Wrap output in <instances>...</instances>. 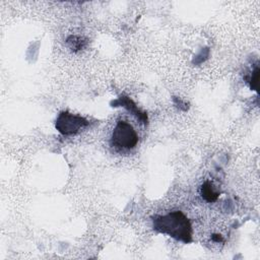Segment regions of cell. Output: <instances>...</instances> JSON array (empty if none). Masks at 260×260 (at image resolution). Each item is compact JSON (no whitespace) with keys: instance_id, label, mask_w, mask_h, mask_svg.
Returning a JSON list of instances; mask_svg holds the SVG:
<instances>
[{"instance_id":"5","label":"cell","mask_w":260,"mask_h":260,"mask_svg":"<svg viewBox=\"0 0 260 260\" xmlns=\"http://www.w3.org/2000/svg\"><path fill=\"white\" fill-rule=\"evenodd\" d=\"M201 197L208 202H214L219 198L220 193L215 190L213 184L210 181H205L200 187Z\"/></svg>"},{"instance_id":"4","label":"cell","mask_w":260,"mask_h":260,"mask_svg":"<svg viewBox=\"0 0 260 260\" xmlns=\"http://www.w3.org/2000/svg\"><path fill=\"white\" fill-rule=\"evenodd\" d=\"M119 102H120V104L126 108V109L129 111V112H131L133 113L140 121H142L143 123H147V116H146V113L145 112H142L140 111L137 106L133 103L132 100H130L129 98L127 97H121L120 99H119Z\"/></svg>"},{"instance_id":"8","label":"cell","mask_w":260,"mask_h":260,"mask_svg":"<svg viewBox=\"0 0 260 260\" xmlns=\"http://www.w3.org/2000/svg\"><path fill=\"white\" fill-rule=\"evenodd\" d=\"M212 240L215 242H223V238L221 235H213L212 236Z\"/></svg>"},{"instance_id":"3","label":"cell","mask_w":260,"mask_h":260,"mask_svg":"<svg viewBox=\"0 0 260 260\" xmlns=\"http://www.w3.org/2000/svg\"><path fill=\"white\" fill-rule=\"evenodd\" d=\"M89 125L85 118L69 112H61L55 121V127L62 135L68 136L79 133L81 130Z\"/></svg>"},{"instance_id":"7","label":"cell","mask_w":260,"mask_h":260,"mask_svg":"<svg viewBox=\"0 0 260 260\" xmlns=\"http://www.w3.org/2000/svg\"><path fill=\"white\" fill-rule=\"evenodd\" d=\"M247 82L250 85V89L257 91L258 90V81H259V67L256 66L255 69L252 71V74L250 77H248L245 79Z\"/></svg>"},{"instance_id":"1","label":"cell","mask_w":260,"mask_h":260,"mask_svg":"<svg viewBox=\"0 0 260 260\" xmlns=\"http://www.w3.org/2000/svg\"><path fill=\"white\" fill-rule=\"evenodd\" d=\"M154 229L166 234L183 243L192 241V226L187 216L182 211H176L165 215H156L153 219Z\"/></svg>"},{"instance_id":"2","label":"cell","mask_w":260,"mask_h":260,"mask_svg":"<svg viewBox=\"0 0 260 260\" xmlns=\"http://www.w3.org/2000/svg\"><path fill=\"white\" fill-rule=\"evenodd\" d=\"M138 143V135L133 126L126 121H118L111 134V145L120 149H132Z\"/></svg>"},{"instance_id":"6","label":"cell","mask_w":260,"mask_h":260,"mask_svg":"<svg viewBox=\"0 0 260 260\" xmlns=\"http://www.w3.org/2000/svg\"><path fill=\"white\" fill-rule=\"evenodd\" d=\"M67 45L68 47L73 51V52H78L81 49L84 48L85 44H86V41L81 38V37H78V36H70L68 37L67 41Z\"/></svg>"}]
</instances>
